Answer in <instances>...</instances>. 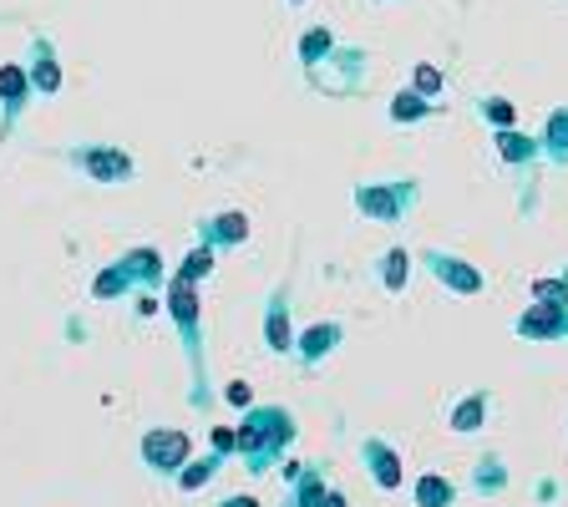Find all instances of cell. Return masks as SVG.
<instances>
[{
  "mask_svg": "<svg viewBox=\"0 0 568 507\" xmlns=\"http://www.w3.org/2000/svg\"><path fill=\"white\" fill-rule=\"evenodd\" d=\"M284 507H290V503H284Z\"/></svg>",
  "mask_w": 568,
  "mask_h": 507,
  "instance_id": "obj_13",
  "label": "cell"
},
{
  "mask_svg": "<svg viewBox=\"0 0 568 507\" xmlns=\"http://www.w3.org/2000/svg\"><path fill=\"white\" fill-rule=\"evenodd\" d=\"M568 320L558 305H544V310H532V315H523V335H558Z\"/></svg>",
  "mask_w": 568,
  "mask_h": 507,
  "instance_id": "obj_5",
  "label": "cell"
},
{
  "mask_svg": "<svg viewBox=\"0 0 568 507\" xmlns=\"http://www.w3.org/2000/svg\"><path fill=\"white\" fill-rule=\"evenodd\" d=\"M503 487V462H477V493H497Z\"/></svg>",
  "mask_w": 568,
  "mask_h": 507,
  "instance_id": "obj_8",
  "label": "cell"
},
{
  "mask_svg": "<svg viewBox=\"0 0 568 507\" xmlns=\"http://www.w3.org/2000/svg\"><path fill=\"white\" fill-rule=\"evenodd\" d=\"M295 442V416L280 412V406H254L244 416V426L234 432V452L244 457L248 473H270L274 457Z\"/></svg>",
  "mask_w": 568,
  "mask_h": 507,
  "instance_id": "obj_1",
  "label": "cell"
},
{
  "mask_svg": "<svg viewBox=\"0 0 568 507\" xmlns=\"http://www.w3.org/2000/svg\"><path fill=\"white\" fill-rule=\"evenodd\" d=\"M361 457H366V473L376 477V487L381 493H396V487L406 483V467H402V457L386 447L381 437H366V447H361Z\"/></svg>",
  "mask_w": 568,
  "mask_h": 507,
  "instance_id": "obj_3",
  "label": "cell"
},
{
  "mask_svg": "<svg viewBox=\"0 0 568 507\" xmlns=\"http://www.w3.org/2000/svg\"><path fill=\"white\" fill-rule=\"evenodd\" d=\"M219 507H260V503H254V497H224Z\"/></svg>",
  "mask_w": 568,
  "mask_h": 507,
  "instance_id": "obj_11",
  "label": "cell"
},
{
  "mask_svg": "<svg viewBox=\"0 0 568 507\" xmlns=\"http://www.w3.org/2000/svg\"><path fill=\"white\" fill-rule=\"evenodd\" d=\"M483 412H487V396H467V402L452 412V432H462V437L477 432V426H483Z\"/></svg>",
  "mask_w": 568,
  "mask_h": 507,
  "instance_id": "obj_7",
  "label": "cell"
},
{
  "mask_svg": "<svg viewBox=\"0 0 568 507\" xmlns=\"http://www.w3.org/2000/svg\"><path fill=\"white\" fill-rule=\"evenodd\" d=\"M452 503H457V487L447 477H437V473L416 477V507H452Z\"/></svg>",
  "mask_w": 568,
  "mask_h": 507,
  "instance_id": "obj_4",
  "label": "cell"
},
{
  "mask_svg": "<svg viewBox=\"0 0 568 507\" xmlns=\"http://www.w3.org/2000/svg\"><path fill=\"white\" fill-rule=\"evenodd\" d=\"M213 473H219V452L203 457V462H189V467L178 473V487H183V493H199L203 483H213Z\"/></svg>",
  "mask_w": 568,
  "mask_h": 507,
  "instance_id": "obj_6",
  "label": "cell"
},
{
  "mask_svg": "<svg viewBox=\"0 0 568 507\" xmlns=\"http://www.w3.org/2000/svg\"><path fill=\"white\" fill-rule=\"evenodd\" d=\"M229 402H234V406H248V386H229Z\"/></svg>",
  "mask_w": 568,
  "mask_h": 507,
  "instance_id": "obj_10",
  "label": "cell"
},
{
  "mask_svg": "<svg viewBox=\"0 0 568 507\" xmlns=\"http://www.w3.org/2000/svg\"><path fill=\"white\" fill-rule=\"evenodd\" d=\"M402 274H406V260L396 254V260H390V270H386V280H390V284H402Z\"/></svg>",
  "mask_w": 568,
  "mask_h": 507,
  "instance_id": "obj_9",
  "label": "cell"
},
{
  "mask_svg": "<svg viewBox=\"0 0 568 507\" xmlns=\"http://www.w3.org/2000/svg\"><path fill=\"white\" fill-rule=\"evenodd\" d=\"M189 452H193V442L183 437V432H148L142 437V462L153 467V473H163V477H178L183 467H189Z\"/></svg>",
  "mask_w": 568,
  "mask_h": 507,
  "instance_id": "obj_2",
  "label": "cell"
},
{
  "mask_svg": "<svg viewBox=\"0 0 568 507\" xmlns=\"http://www.w3.org/2000/svg\"><path fill=\"white\" fill-rule=\"evenodd\" d=\"M325 507H345V497L341 493H325Z\"/></svg>",
  "mask_w": 568,
  "mask_h": 507,
  "instance_id": "obj_12",
  "label": "cell"
}]
</instances>
